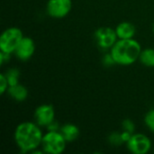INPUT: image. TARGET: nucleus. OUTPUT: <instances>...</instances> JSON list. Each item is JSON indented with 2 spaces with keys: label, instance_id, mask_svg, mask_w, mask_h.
<instances>
[{
  "label": "nucleus",
  "instance_id": "obj_7",
  "mask_svg": "<svg viewBox=\"0 0 154 154\" xmlns=\"http://www.w3.org/2000/svg\"><path fill=\"white\" fill-rule=\"evenodd\" d=\"M94 36L97 44L103 50L111 49L118 40L116 30L111 27L98 28L95 32Z\"/></svg>",
  "mask_w": 154,
  "mask_h": 154
},
{
  "label": "nucleus",
  "instance_id": "obj_4",
  "mask_svg": "<svg viewBox=\"0 0 154 154\" xmlns=\"http://www.w3.org/2000/svg\"><path fill=\"white\" fill-rule=\"evenodd\" d=\"M23 38V34L21 29L17 27H10L5 29L0 37V51L7 53L14 52Z\"/></svg>",
  "mask_w": 154,
  "mask_h": 154
},
{
  "label": "nucleus",
  "instance_id": "obj_5",
  "mask_svg": "<svg viewBox=\"0 0 154 154\" xmlns=\"http://www.w3.org/2000/svg\"><path fill=\"white\" fill-rule=\"evenodd\" d=\"M126 147L132 153L146 154L152 149V142L143 134H133L130 140L126 143Z\"/></svg>",
  "mask_w": 154,
  "mask_h": 154
},
{
  "label": "nucleus",
  "instance_id": "obj_17",
  "mask_svg": "<svg viewBox=\"0 0 154 154\" xmlns=\"http://www.w3.org/2000/svg\"><path fill=\"white\" fill-rule=\"evenodd\" d=\"M122 126L124 128V131H127L131 134H134V132H135V125L129 118H126L123 121Z\"/></svg>",
  "mask_w": 154,
  "mask_h": 154
},
{
  "label": "nucleus",
  "instance_id": "obj_23",
  "mask_svg": "<svg viewBox=\"0 0 154 154\" xmlns=\"http://www.w3.org/2000/svg\"><path fill=\"white\" fill-rule=\"evenodd\" d=\"M152 30H153V32H154V23H153V25H152Z\"/></svg>",
  "mask_w": 154,
  "mask_h": 154
},
{
  "label": "nucleus",
  "instance_id": "obj_1",
  "mask_svg": "<svg viewBox=\"0 0 154 154\" xmlns=\"http://www.w3.org/2000/svg\"><path fill=\"white\" fill-rule=\"evenodd\" d=\"M36 123L23 122L19 124L14 131V141L22 153L32 152L40 148L43 134Z\"/></svg>",
  "mask_w": 154,
  "mask_h": 154
},
{
  "label": "nucleus",
  "instance_id": "obj_2",
  "mask_svg": "<svg viewBox=\"0 0 154 154\" xmlns=\"http://www.w3.org/2000/svg\"><path fill=\"white\" fill-rule=\"evenodd\" d=\"M116 63L129 66L139 60L142 52L141 44L134 39H118L110 51Z\"/></svg>",
  "mask_w": 154,
  "mask_h": 154
},
{
  "label": "nucleus",
  "instance_id": "obj_9",
  "mask_svg": "<svg viewBox=\"0 0 154 154\" xmlns=\"http://www.w3.org/2000/svg\"><path fill=\"white\" fill-rule=\"evenodd\" d=\"M34 51H35V43L33 40L30 37L23 36V38L21 40L20 43L16 47L14 53L17 59H19L22 61H26L32 57Z\"/></svg>",
  "mask_w": 154,
  "mask_h": 154
},
{
  "label": "nucleus",
  "instance_id": "obj_10",
  "mask_svg": "<svg viewBox=\"0 0 154 154\" xmlns=\"http://www.w3.org/2000/svg\"><path fill=\"white\" fill-rule=\"evenodd\" d=\"M116 32L118 39H132L135 35L136 28L134 24L130 22H122L117 24Z\"/></svg>",
  "mask_w": 154,
  "mask_h": 154
},
{
  "label": "nucleus",
  "instance_id": "obj_12",
  "mask_svg": "<svg viewBox=\"0 0 154 154\" xmlns=\"http://www.w3.org/2000/svg\"><path fill=\"white\" fill-rule=\"evenodd\" d=\"M7 93L12 99L17 102H23L28 97V89L21 84L10 86L7 89Z\"/></svg>",
  "mask_w": 154,
  "mask_h": 154
},
{
  "label": "nucleus",
  "instance_id": "obj_22",
  "mask_svg": "<svg viewBox=\"0 0 154 154\" xmlns=\"http://www.w3.org/2000/svg\"><path fill=\"white\" fill-rule=\"evenodd\" d=\"M132 135H133V134H131L127 131H124L123 133H121V136H122V140H123L124 143H126L130 140Z\"/></svg>",
  "mask_w": 154,
  "mask_h": 154
},
{
  "label": "nucleus",
  "instance_id": "obj_6",
  "mask_svg": "<svg viewBox=\"0 0 154 154\" xmlns=\"http://www.w3.org/2000/svg\"><path fill=\"white\" fill-rule=\"evenodd\" d=\"M72 9V0H49L46 5L47 14L55 19L67 16Z\"/></svg>",
  "mask_w": 154,
  "mask_h": 154
},
{
  "label": "nucleus",
  "instance_id": "obj_13",
  "mask_svg": "<svg viewBox=\"0 0 154 154\" xmlns=\"http://www.w3.org/2000/svg\"><path fill=\"white\" fill-rule=\"evenodd\" d=\"M139 60L146 67H154V49L147 48L145 50H142Z\"/></svg>",
  "mask_w": 154,
  "mask_h": 154
},
{
  "label": "nucleus",
  "instance_id": "obj_18",
  "mask_svg": "<svg viewBox=\"0 0 154 154\" xmlns=\"http://www.w3.org/2000/svg\"><path fill=\"white\" fill-rule=\"evenodd\" d=\"M8 88H9V83L5 77V74L1 73L0 74V94L4 95L5 92H7Z\"/></svg>",
  "mask_w": 154,
  "mask_h": 154
},
{
  "label": "nucleus",
  "instance_id": "obj_20",
  "mask_svg": "<svg viewBox=\"0 0 154 154\" xmlns=\"http://www.w3.org/2000/svg\"><path fill=\"white\" fill-rule=\"evenodd\" d=\"M10 56L11 53H7V52H4V51H0V64L4 65L5 62H8L10 60Z\"/></svg>",
  "mask_w": 154,
  "mask_h": 154
},
{
  "label": "nucleus",
  "instance_id": "obj_3",
  "mask_svg": "<svg viewBox=\"0 0 154 154\" xmlns=\"http://www.w3.org/2000/svg\"><path fill=\"white\" fill-rule=\"evenodd\" d=\"M67 141L60 131H48L43 134L41 148L45 153L60 154L66 149Z\"/></svg>",
  "mask_w": 154,
  "mask_h": 154
},
{
  "label": "nucleus",
  "instance_id": "obj_16",
  "mask_svg": "<svg viewBox=\"0 0 154 154\" xmlns=\"http://www.w3.org/2000/svg\"><path fill=\"white\" fill-rule=\"evenodd\" d=\"M144 123H145L147 128L151 132L154 133V108L149 110L146 113V115L144 116Z\"/></svg>",
  "mask_w": 154,
  "mask_h": 154
},
{
  "label": "nucleus",
  "instance_id": "obj_8",
  "mask_svg": "<svg viewBox=\"0 0 154 154\" xmlns=\"http://www.w3.org/2000/svg\"><path fill=\"white\" fill-rule=\"evenodd\" d=\"M55 111L51 105L43 104L39 106L34 111V120L35 123L41 127H47L51 123L54 121Z\"/></svg>",
  "mask_w": 154,
  "mask_h": 154
},
{
  "label": "nucleus",
  "instance_id": "obj_19",
  "mask_svg": "<svg viewBox=\"0 0 154 154\" xmlns=\"http://www.w3.org/2000/svg\"><path fill=\"white\" fill-rule=\"evenodd\" d=\"M102 62H103V64L106 67H112L113 65L116 64V60H115V59L113 57V55L111 54V52L106 53V54L104 55L103 60H102Z\"/></svg>",
  "mask_w": 154,
  "mask_h": 154
},
{
  "label": "nucleus",
  "instance_id": "obj_21",
  "mask_svg": "<svg viewBox=\"0 0 154 154\" xmlns=\"http://www.w3.org/2000/svg\"><path fill=\"white\" fill-rule=\"evenodd\" d=\"M60 125L59 123H57L55 120L51 123L48 126H47V130L48 131H60Z\"/></svg>",
  "mask_w": 154,
  "mask_h": 154
},
{
  "label": "nucleus",
  "instance_id": "obj_14",
  "mask_svg": "<svg viewBox=\"0 0 154 154\" xmlns=\"http://www.w3.org/2000/svg\"><path fill=\"white\" fill-rule=\"evenodd\" d=\"M5 74V77L8 80L9 87L19 84V79H20L21 73H20V70L18 69H16V68L9 69Z\"/></svg>",
  "mask_w": 154,
  "mask_h": 154
},
{
  "label": "nucleus",
  "instance_id": "obj_11",
  "mask_svg": "<svg viewBox=\"0 0 154 154\" xmlns=\"http://www.w3.org/2000/svg\"><path fill=\"white\" fill-rule=\"evenodd\" d=\"M60 132L67 141V143H71L76 141L79 136V128L74 124H65L60 126Z\"/></svg>",
  "mask_w": 154,
  "mask_h": 154
},
{
  "label": "nucleus",
  "instance_id": "obj_15",
  "mask_svg": "<svg viewBox=\"0 0 154 154\" xmlns=\"http://www.w3.org/2000/svg\"><path fill=\"white\" fill-rule=\"evenodd\" d=\"M108 142L113 146H120L124 143L121 136V133L118 132H113L108 136Z\"/></svg>",
  "mask_w": 154,
  "mask_h": 154
}]
</instances>
